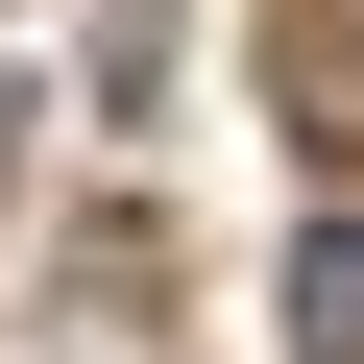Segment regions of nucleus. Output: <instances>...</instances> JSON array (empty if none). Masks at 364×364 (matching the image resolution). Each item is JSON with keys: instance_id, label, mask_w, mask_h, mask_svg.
I'll return each instance as SVG.
<instances>
[{"instance_id": "1", "label": "nucleus", "mask_w": 364, "mask_h": 364, "mask_svg": "<svg viewBox=\"0 0 364 364\" xmlns=\"http://www.w3.org/2000/svg\"><path fill=\"white\" fill-rule=\"evenodd\" d=\"M291 364H364V219L291 243Z\"/></svg>"}]
</instances>
